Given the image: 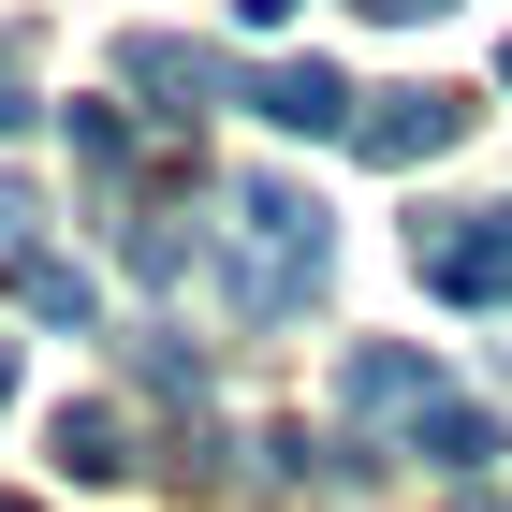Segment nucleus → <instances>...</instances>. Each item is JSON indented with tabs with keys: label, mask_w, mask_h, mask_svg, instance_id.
<instances>
[{
	"label": "nucleus",
	"mask_w": 512,
	"mask_h": 512,
	"mask_svg": "<svg viewBox=\"0 0 512 512\" xmlns=\"http://www.w3.org/2000/svg\"><path fill=\"white\" fill-rule=\"evenodd\" d=\"M337 264V220H322L293 176H235V322H293Z\"/></svg>",
	"instance_id": "1"
},
{
	"label": "nucleus",
	"mask_w": 512,
	"mask_h": 512,
	"mask_svg": "<svg viewBox=\"0 0 512 512\" xmlns=\"http://www.w3.org/2000/svg\"><path fill=\"white\" fill-rule=\"evenodd\" d=\"M410 264H425V293H439V308H512V205L410 220Z\"/></svg>",
	"instance_id": "2"
},
{
	"label": "nucleus",
	"mask_w": 512,
	"mask_h": 512,
	"mask_svg": "<svg viewBox=\"0 0 512 512\" xmlns=\"http://www.w3.org/2000/svg\"><path fill=\"white\" fill-rule=\"evenodd\" d=\"M352 147L381 161V176H410V161L469 147V103H454V88H366V103H352Z\"/></svg>",
	"instance_id": "3"
},
{
	"label": "nucleus",
	"mask_w": 512,
	"mask_h": 512,
	"mask_svg": "<svg viewBox=\"0 0 512 512\" xmlns=\"http://www.w3.org/2000/svg\"><path fill=\"white\" fill-rule=\"evenodd\" d=\"M118 74L147 88V118H205V103H235V59H220V44H176V30H132Z\"/></svg>",
	"instance_id": "4"
},
{
	"label": "nucleus",
	"mask_w": 512,
	"mask_h": 512,
	"mask_svg": "<svg viewBox=\"0 0 512 512\" xmlns=\"http://www.w3.org/2000/svg\"><path fill=\"white\" fill-rule=\"evenodd\" d=\"M235 103H249V118H278V132H352L366 88L337 74V59H264V74H235Z\"/></svg>",
	"instance_id": "5"
},
{
	"label": "nucleus",
	"mask_w": 512,
	"mask_h": 512,
	"mask_svg": "<svg viewBox=\"0 0 512 512\" xmlns=\"http://www.w3.org/2000/svg\"><path fill=\"white\" fill-rule=\"evenodd\" d=\"M410 454H425L439 483H483V454H498V410H469V395H425V410H410Z\"/></svg>",
	"instance_id": "6"
},
{
	"label": "nucleus",
	"mask_w": 512,
	"mask_h": 512,
	"mask_svg": "<svg viewBox=\"0 0 512 512\" xmlns=\"http://www.w3.org/2000/svg\"><path fill=\"white\" fill-rule=\"evenodd\" d=\"M0 278H15V308H30V322H74V337L103 322V293H88V264H59V249H15Z\"/></svg>",
	"instance_id": "7"
},
{
	"label": "nucleus",
	"mask_w": 512,
	"mask_h": 512,
	"mask_svg": "<svg viewBox=\"0 0 512 512\" xmlns=\"http://www.w3.org/2000/svg\"><path fill=\"white\" fill-rule=\"evenodd\" d=\"M337 395H352V410H425L439 366H425V352H395V337H366V352L337 366Z\"/></svg>",
	"instance_id": "8"
},
{
	"label": "nucleus",
	"mask_w": 512,
	"mask_h": 512,
	"mask_svg": "<svg viewBox=\"0 0 512 512\" xmlns=\"http://www.w3.org/2000/svg\"><path fill=\"white\" fill-rule=\"evenodd\" d=\"M44 454H59L74 483H118V469H132V425L103 410V395H88V410H59V425H44Z\"/></svg>",
	"instance_id": "9"
},
{
	"label": "nucleus",
	"mask_w": 512,
	"mask_h": 512,
	"mask_svg": "<svg viewBox=\"0 0 512 512\" xmlns=\"http://www.w3.org/2000/svg\"><path fill=\"white\" fill-rule=\"evenodd\" d=\"M59 132H74V161H88V176H132V118H118V103H74Z\"/></svg>",
	"instance_id": "10"
},
{
	"label": "nucleus",
	"mask_w": 512,
	"mask_h": 512,
	"mask_svg": "<svg viewBox=\"0 0 512 512\" xmlns=\"http://www.w3.org/2000/svg\"><path fill=\"white\" fill-rule=\"evenodd\" d=\"M0 132H30V59L0 44Z\"/></svg>",
	"instance_id": "11"
},
{
	"label": "nucleus",
	"mask_w": 512,
	"mask_h": 512,
	"mask_svg": "<svg viewBox=\"0 0 512 512\" xmlns=\"http://www.w3.org/2000/svg\"><path fill=\"white\" fill-rule=\"evenodd\" d=\"M0 410H15V352H0Z\"/></svg>",
	"instance_id": "12"
},
{
	"label": "nucleus",
	"mask_w": 512,
	"mask_h": 512,
	"mask_svg": "<svg viewBox=\"0 0 512 512\" xmlns=\"http://www.w3.org/2000/svg\"><path fill=\"white\" fill-rule=\"evenodd\" d=\"M498 88H512V44H498Z\"/></svg>",
	"instance_id": "13"
},
{
	"label": "nucleus",
	"mask_w": 512,
	"mask_h": 512,
	"mask_svg": "<svg viewBox=\"0 0 512 512\" xmlns=\"http://www.w3.org/2000/svg\"><path fill=\"white\" fill-rule=\"evenodd\" d=\"M0 512H44V498H0Z\"/></svg>",
	"instance_id": "14"
}]
</instances>
